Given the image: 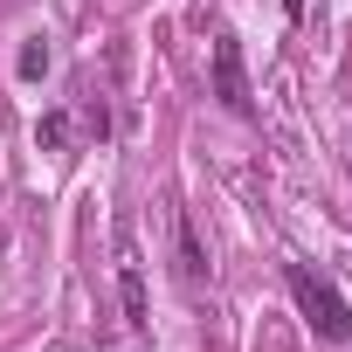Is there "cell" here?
Here are the masks:
<instances>
[{"label": "cell", "instance_id": "7", "mask_svg": "<svg viewBox=\"0 0 352 352\" xmlns=\"http://www.w3.org/2000/svg\"><path fill=\"white\" fill-rule=\"evenodd\" d=\"M83 131H90V138H111V111H104V104H97V97H90V104H83Z\"/></svg>", "mask_w": 352, "mask_h": 352}, {"label": "cell", "instance_id": "5", "mask_svg": "<svg viewBox=\"0 0 352 352\" xmlns=\"http://www.w3.org/2000/svg\"><path fill=\"white\" fill-rule=\"evenodd\" d=\"M49 63H56V56H49V42H42V35H28V42H21V56H14V76H21V83H42V76H49Z\"/></svg>", "mask_w": 352, "mask_h": 352}, {"label": "cell", "instance_id": "6", "mask_svg": "<svg viewBox=\"0 0 352 352\" xmlns=\"http://www.w3.org/2000/svg\"><path fill=\"white\" fill-rule=\"evenodd\" d=\"M35 138H42L49 152H63V145H69V111H42V131H35Z\"/></svg>", "mask_w": 352, "mask_h": 352}, {"label": "cell", "instance_id": "1", "mask_svg": "<svg viewBox=\"0 0 352 352\" xmlns=\"http://www.w3.org/2000/svg\"><path fill=\"white\" fill-rule=\"evenodd\" d=\"M283 283H290V297H297V311L311 318V331L318 338H331V345H352V304L311 270V263H283Z\"/></svg>", "mask_w": 352, "mask_h": 352}, {"label": "cell", "instance_id": "3", "mask_svg": "<svg viewBox=\"0 0 352 352\" xmlns=\"http://www.w3.org/2000/svg\"><path fill=\"white\" fill-rule=\"evenodd\" d=\"M173 249H180V276L187 283H208V256H201V235L187 214H173Z\"/></svg>", "mask_w": 352, "mask_h": 352}, {"label": "cell", "instance_id": "2", "mask_svg": "<svg viewBox=\"0 0 352 352\" xmlns=\"http://www.w3.org/2000/svg\"><path fill=\"white\" fill-rule=\"evenodd\" d=\"M214 97H221L235 118H256L249 69H242V42H235V35H214Z\"/></svg>", "mask_w": 352, "mask_h": 352}, {"label": "cell", "instance_id": "4", "mask_svg": "<svg viewBox=\"0 0 352 352\" xmlns=\"http://www.w3.org/2000/svg\"><path fill=\"white\" fill-rule=\"evenodd\" d=\"M118 290H124V324H131V331H145L152 318H145V276H138V263H124V270H118Z\"/></svg>", "mask_w": 352, "mask_h": 352}, {"label": "cell", "instance_id": "8", "mask_svg": "<svg viewBox=\"0 0 352 352\" xmlns=\"http://www.w3.org/2000/svg\"><path fill=\"white\" fill-rule=\"evenodd\" d=\"M283 8H290V21H297V14H304V0H283Z\"/></svg>", "mask_w": 352, "mask_h": 352}]
</instances>
